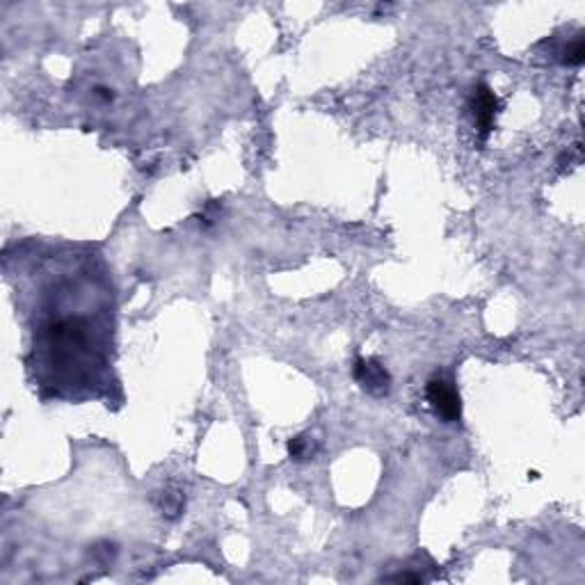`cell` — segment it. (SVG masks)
Wrapping results in <instances>:
<instances>
[{"instance_id":"cell-1","label":"cell","mask_w":585,"mask_h":585,"mask_svg":"<svg viewBox=\"0 0 585 585\" xmlns=\"http://www.w3.org/2000/svg\"><path fill=\"white\" fill-rule=\"evenodd\" d=\"M425 398L432 414L444 423H457L462 418V400L455 384L444 375H434L425 384Z\"/></svg>"},{"instance_id":"cell-2","label":"cell","mask_w":585,"mask_h":585,"mask_svg":"<svg viewBox=\"0 0 585 585\" xmlns=\"http://www.w3.org/2000/svg\"><path fill=\"white\" fill-rule=\"evenodd\" d=\"M357 384L371 396H387L391 391V373L373 357H359L352 369Z\"/></svg>"},{"instance_id":"cell-3","label":"cell","mask_w":585,"mask_h":585,"mask_svg":"<svg viewBox=\"0 0 585 585\" xmlns=\"http://www.w3.org/2000/svg\"><path fill=\"white\" fill-rule=\"evenodd\" d=\"M471 112H474V122L478 126L480 135L487 138L490 131L494 129V119H496V112H499V99L485 82H480L474 89V96H471Z\"/></svg>"},{"instance_id":"cell-4","label":"cell","mask_w":585,"mask_h":585,"mask_svg":"<svg viewBox=\"0 0 585 585\" xmlns=\"http://www.w3.org/2000/svg\"><path fill=\"white\" fill-rule=\"evenodd\" d=\"M288 455L292 460H311L316 455V441L309 434H297L288 439Z\"/></svg>"},{"instance_id":"cell-5","label":"cell","mask_w":585,"mask_h":585,"mask_svg":"<svg viewBox=\"0 0 585 585\" xmlns=\"http://www.w3.org/2000/svg\"><path fill=\"white\" fill-rule=\"evenodd\" d=\"M183 503H185L183 494L178 490H167L160 494V510L165 517H169V519H174V517L183 512Z\"/></svg>"},{"instance_id":"cell-6","label":"cell","mask_w":585,"mask_h":585,"mask_svg":"<svg viewBox=\"0 0 585 585\" xmlns=\"http://www.w3.org/2000/svg\"><path fill=\"white\" fill-rule=\"evenodd\" d=\"M562 64H567V66H579L583 64V59H585V44H583V37L579 35L574 41H569L565 48H562Z\"/></svg>"},{"instance_id":"cell-7","label":"cell","mask_w":585,"mask_h":585,"mask_svg":"<svg viewBox=\"0 0 585 585\" xmlns=\"http://www.w3.org/2000/svg\"><path fill=\"white\" fill-rule=\"evenodd\" d=\"M96 96H99V99H103V101H112V99H115L112 89H108V87H96Z\"/></svg>"}]
</instances>
